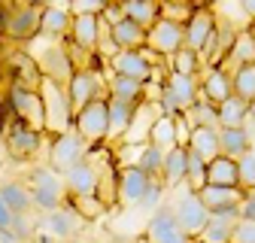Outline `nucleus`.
Returning a JSON list of instances; mask_svg holds the SVG:
<instances>
[{"instance_id": "nucleus-1", "label": "nucleus", "mask_w": 255, "mask_h": 243, "mask_svg": "<svg viewBox=\"0 0 255 243\" xmlns=\"http://www.w3.org/2000/svg\"><path fill=\"white\" fill-rule=\"evenodd\" d=\"M40 98H43V110H46V134L49 137H61L76 128V113L70 107V95L64 85L43 76Z\"/></svg>"}, {"instance_id": "nucleus-2", "label": "nucleus", "mask_w": 255, "mask_h": 243, "mask_svg": "<svg viewBox=\"0 0 255 243\" xmlns=\"http://www.w3.org/2000/svg\"><path fill=\"white\" fill-rule=\"evenodd\" d=\"M30 195H34V210H40L43 216L67 207V186H64V176L58 170H52L49 164H40L30 170L27 176Z\"/></svg>"}, {"instance_id": "nucleus-3", "label": "nucleus", "mask_w": 255, "mask_h": 243, "mask_svg": "<svg viewBox=\"0 0 255 243\" xmlns=\"http://www.w3.org/2000/svg\"><path fill=\"white\" fill-rule=\"evenodd\" d=\"M173 213H176L179 225L188 231V237H195V240H201V234L207 231V225L213 219V213L207 210V204L201 201V195L191 192L188 186L176 189V195H173Z\"/></svg>"}, {"instance_id": "nucleus-4", "label": "nucleus", "mask_w": 255, "mask_h": 243, "mask_svg": "<svg viewBox=\"0 0 255 243\" xmlns=\"http://www.w3.org/2000/svg\"><path fill=\"white\" fill-rule=\"evenodd\" d=\"M82 161H88V143L82 140V134L76 128L61 137H52V143H49V167L52 170H58L64 176L73 167H79Z\"/></svg>"}, {"instance_id": "nucleus-5", "label": "nucleus", "mask_w": 255, "mask_h": 243, "mask_svg": "<svg viewBox=\"0 0 255 243\" xmlns=\"http://www.w3.org/2000/svg\"><path fill=\"white\" fill-rule=\"evenodd\" d=\"M34 58H37V67H40V73H43L46 79H52V82H58V85H64V88L73 82V76H76V64H73V58H70L67 46L49 43V46L40 49Z\"/></svg>"}, {"instance_id": "nucleus-6", "label": "nucleus", "mask_w": 255, "mask_h": 243, "mask_svg": "<svg viewBox=\"0 0 255 243\" xmlns=\"http://www.w3.org/2000/svg\"><path fill=\"white\" fill-rule=\"evenodd\" d=\"M146 243H198L195 237H188V231L179 225L173 207H158L149 222H146Z\"/></svg>"}, {"instance_id": "nucleus-7", "label": "nucleus", "mask_w": 255, "mask_h": 243, "mask_svg": "<svg viewBox=\"0 0 255 243\" xmlns=\"http://www.w3.org/2000/svg\"><path fill=\"white\" fill-rule=\"evenodd\" d=\"M43 9H46V3H12L9 24H6V37L12 43H30L40 34Z\"/></svg>"}, {"instance_id": "nucleus-8", "label": "nucleus", "mask_w": 255, "mask_h": 243, "mask_svg": "<svg viewBox=\"0 0 255 243\" xmlns=\"http://www.w3.org/2000/svg\"><path fill=\"white\" fill-rule=\"evenodd\" d=\"M76 131L82 134V140L91 143H107L110 140V98L94 101L91 107H85L76 116Z\"/></svg>"}, {"instance_id": "nucleus-9", "label": "nucleus", "mask_w": 255, "mask_h": 243, "mask_svg": "<svg viewBox=\"0 0 255 243\" xmlns=\"http://www.w3.org/2000/svg\"><path fill=\"white\" fill-rule=\"evenodd\" d=\"M67 95H70V107L73 113L79 116L85 107H91L94 101H101V98H110L104 95V76L98 67H88V70H76L73 82L67 85Z\"/></svg>"}, {"instance_id": "nucleus-10", "label": "nucleus", "mask_w": 255, "mask_h": 243, "mask_svg": "<svg viewBox=\"0 0 255 243\" xmlns=\"http://www.w3.org/2000/svg\"><path fill=\"white\" fill-rule=\"evenodd\" d=\"M216 24H219V18H216L213 3H198L195 15L185 21V49L204 55L210 40H213V34H216Z\"/></svg>"}, {"instance_id": "nucleus-11", "label": "nucleus", "mask_w": 255, "mask_h": 243, "mask_svg": "<svg viewBox=\"0 0 255 243\" xmlns=\"http://www.w3.org/2000/svg\"><path fill=\"white\" fill-rule=\"evenodd\" d=\"M9 107L15 113L18 122H24L27 128L34 131H46V110H43V98L40 91H30V88H9Z\"/></svg>"}, {"instance_id": "nucleus-12", "label": "nucleus", "mask_w": 255, "mask_h": 243, "mask_svg": "<svg viewBox=\"0 0 255 243\" xmlns=\"http://www.w3.org/2000/svg\"><path fill=\"white\" fill-rule=\"evenodd\" d=\"M146 49H152L155 55H161V58H173L176 52L185 49V24L179 21H170L161 15V21H158L152 30H149V43Z\"/></svg>"}, {"instance_id": "nucleus-13", "label": "nucleus", "mask_w": 255, "mask_h": 243, "mask_svg": "<svg viewBox=\"0 0 255 243\" xmlns=\"http://www.w3.org/2000/svg\"><path fill=\"white\" fill-rule=\"evenodd\" d=\"M152 182L155 179L149 173H143L137 164L119 167V204H125V207H140L146 201L149 189H152Z\"/></svg>"}, {"instance_id": "nucleus-14", "label": "nucleus", "mask_w": 255, "mask_h": 243, "mask_svg": "<svg viewBox=\"0 0 255 243\" xmlns=\"http://www.w3.org/2000/svg\"><path fill=\"white\" fill-rule=\"evenodd\" d=\"M201 98L213 107H222L234 98V73L228 67H207L201 79Z\"/></svg>"}, {"instance_id": "nucleus-15", "label": "nucleus", "mask_w": 255, "mask_h": 243, "mask_svg": "<svg viewBox=\"0 0 255 243\" xmlns=\"http://www.w3.org/2000/svg\"><path fill=\"white\" fill-rule=\"evenodd\" d=\"M110 67H113L116 76L137 79V82H143V85L155 76V64L143 55V49H140V52H116V55L110 58Z\"/></svg>"}, {"instance_id": "nucleus-16", "label": "nucleus", "mask_w": 255, "mask_h": 243, "mask_svg": "<svg viewBox=\"0 0 255 243\" xmlns=\"http://www.w3.org/2000/svg\"><path fill=\"white\" fill-rule=\"evenodd\" d=\"M82 222H85V219L67 204V207L49 213V216H43V219H40V228H43L52 240H70V237H76V234L82 231Z\"/></svg>"}, {"instance_id": "nucleus-17", "label": "nucleus", "mask_w": 255, "mask_h": 243, "mask_svg": "<svg viewBox=\"0 0 255 243\" xmlns=\"http://www.w3.org/2000/svg\"><path fill=\"white\" fill-rule=\"evenodd\" d=\"M40 131L34 128H27L24 122H12V128L6 131V152L15 158V161H27V158H34L37 152H40Z\"/></svg>"}, {"instance_id": "nucleus-18", "label": "nucleus", "mask_w": 255, "mask_h": 243, "mask_svg": "<svg viewBox=\"0 0 255 243\" xmlns=\"http://www.w3.org/2000/svg\"><path fill=\"white\" fill-rule=\"evenodd\" d=\"M64 186H67V198H73V201L94 198V195H98V189H101V176H98L94 161H82L70 173H64Z\"/></svg>"}, {"instance_id": "nucleus-19", "label": "nucleus", "mask_w": 255, "mask_h": 243, "mask_svg": "<svg viewBox=\"0 0 255 243\" xmlns=\"http://www.w3.org/2000/svg\"><path fill=\"white\" fill-rule=\"evenodd\" d=\"M70 30H73V12L70 3H46L43 9V24H40V34L55 40H70Z\"/></svg>"}, {"instance_id": "nucleus-20", "label": "nucleus", "mask_w": 255, "mask_h": 243, "mask_svg": "<svg viewBox=\"0 0 255 243\" xmlns=\"http://www.w3.org/2000/svg\"><path fill=\"white\" fill-rule=\"evenodd\" d=\"M9 76H12L15 88L40 91V85H43V73L37 67V58L34 55H24V52H12V58H9Z\"/></svg>"}, {"instance_id": "nucleus-21", "label": "nucleus", "mask_w": 255, "mask_h": 243, "mask_svg": "<svg viewBox=\"0 0 255 243\" xmlns=\"http://www.w3.org/2000/svg\"><path fill=\"white\" fill-rule=\"evenodd\" d=\"M198 195H201V201L207 204V210L213 213V216H222V213H240V207L246 201L243 189H216V186H207Z\"/></svg>"}, {"instance_id": "nucleus-22", "label": "nucleus", "mask_w": 255, "mask_h": 243, "mask_svg": "<svg viewBox=\"0 0 255 243\" xmlns=\"http://www.w3.org/2000/svg\"><path fill=\"white\" fill-rule=\"evenodd\" d=\"M113 43L119 52H140L149 43V30L131 18H122L119 24H113Z\"/></svg>"}, {"instance_id": "nucleus-23", "label": "nucleus", "mask_w": 255, "mask_h": 243, "mask_svg": "<svg viewBox=\"0 0 255 243\" xmlns=\"http://www.w3.org/2000/svg\"><path fill=\"white\" fill-rule=\"evenodd\" d=\"M188 152L201 155L207 164H213L216 158H222V134L216 128H195L188 134Z\"/></svg>"}, {"instance_id": "nucleus-24", "label": "nucleus", "mask_w": 255, "mask_h": 243, "mask_svg": "<svg viewBox=\"0 0 255 243\" xmlns=\"http://www.w3.org/2000/svg\"><path fill=\"white\" fill-rule=\"evenodd\" d=\"M70 43H76L82 52H94L101 46V15H73Z\"/></svg>"}, {"instance_id": "nucleus-25", "label": "nucleus", "mask_w": 255, "mask_h": 243, "mask_svg": "<svg viewBox=\"0 0 255 243\" xmlns=\"http://www.w3.org/2000/svg\"><path fill=\"white\" fill-rule=\"evenodd\" d=\"M134 116H137V104H125V101L110 98V140L107 143H116V140L125 143L128 131L134 125Z\"/></svg>"}, {"instance_id": "nucleus-26", "label": "nucleus", "mask_w": 255, "mask_h": 243, "mask_svg": "<svg viewBox=\"0 0 255 243\" xmlns=\"http://www.w3.org/2000/svg\"><path fill=\"white\" fill-rule=\"evenodd\" d=\"M155 107H158V104H140V107H137L134 125H131V131H128L125 143H131V146H137V149L149 143V137H152V128H155L158 116H161V113L155 116Z\"/></svg>"}, {"instance_id": "nucleus-27", "label": "nucleus", "mask_w": 255, "mask_h": 243, "mask_svg": "<svg viewBox=\"0 0 255 243\" xmlns=\"http://www.w3.org/2000/svg\"><path fill=\"white\" fill-rule=\"evenodd\" d=\"M122 9H125V18L143 24L146 30H152L161 21V0H122Z\"/></svg>"}, {"instance_id": "nucleus-28", "label": "nucleus", "mask_w": 255, "mask_h": 243, "mask_svg": "<svg viewBox=\"0 0 255 243\" xmlns=\"http://www.w3.org/2000/svg\"><path fill=\"white\" fill-rule=\"evenodd\" d=\"M207 182L216 189H240V164L234 158H216L207 167Z\"/></svg>"}, {"instance_id": "nucleus-29", "label": "nucleus", "mask_w": 255, "mask_h": 243, "mask_svg": "<svg viewBox=\"0 0 255 243\" xmlns=\"http://www.w3.org/2000/svg\"><path fill=\"white\" fill-rule=\"evenodd\" d=\"M0 195L3 201L9 204V210L15 216H30V210H34V195H30V186L21 179H9L0 186Z\"/></svg>"}, {"instance_id": "nucleus-30", "label": "nucleus", "mask_w": 255, "mask_h": 243, "mask_svg": "<svg viewBox=\"0 0 255 243\" xmlns=\"http://www.w3.org/2000/svg\"><path fill=\"white\" fill-rule=\"evenodd\" d=\"M252 27H255V24H252ZM252 27H249V30H240V37H237V43H234L228 61L222 64V67H228L231 73H237V70L255 64V30H252Z\"/></svg>"}, {"instance_id": "nucleus-31", "label": "nucleus", "mask_w": 255, "mask_h": 243, "mask_svg": "<svg viewBox=\"0 0 255 243\" xmlns=\"http://www.w3.org/2000/svg\"><path fill=\"white\" fill-rule=\"evenodd\" d=\"M237 222H240V213H222V216H213L198 243H231L234 231H237Z\"/></svg>"}, {"instance_id": "nucleus-32", "label": "nucleus", "mask_w": 255, "mask_h": 243, "mask_svg": "<svg viewBox=\"0 0 255 243\" xmlns=\"http://www.w3.org/2000/svg\"><path fill=\"white\" fill-rule=\"evenodd\" d=\"M188 182V149L176 146L167 152V161H164V186L179 189Z\"/></svg>"}, {"instance_id": "nucleus-33", "label": "nucleus", "mask_w": 255, "mask_h": 243, "mask_svg": "<svg viewBox=\"0 0 255 243\" xmlns=\"http://www.w3.org/2000/svg\"><path fill=\"white\" fill-rule=\"evenodd\" d=\"M179 140H182V137H179V119L158 116L155 128H152V137H149V143H152V146H158V149H164V152H170V149L182 146Z\"/></svg>"}, {"instance_id": "nucleus-34", "label": "nucleus", "mask_w": 255, "mask_h": 243, "mask_svg": "<svg viewBox=\"0 0 255 243\" xmlns=\"http://www.w3.org/2000/svg\"><path fill=\"white\" fill-rule=\"evenodd\" d=\"M219 134H222V155L234 158V161L249 155L252 146H255V140L246 134V128H231V131H219Z\"/></svg>"}, {"instance_id": "nucleus-35", "label": "nucleus", "mask_w": 255, "mask_h": 243, "mask_svg": "<svg viewBox=\"0 0 255 243\" xmlns=\"http://www.w3.org/2000/svg\"><path fill=\"white\" fill-rule=\"evenodd\" d=\"M107 95H110V98H116V101L137 104V107H140V101H143V95H146V85H143V82H137V79H128V76H116V73H113Z\"/></svg>"}, {"instance_id": "nucleus-36", "label": "nucleus", "mask_w": 255, "mask_h": 243, "mask_svg": "<svg viewBox=\"0 0 255 243\" xmlns=\"http://www.w3.org/2000/svg\"><path fill=\"white\" fill-rule=\"evenodd\" d=\"M249 119V104L240 101L237 95L231 101H225L219 107V131H231V128H243Z\"/></svg>"}, {"instance_id": "nucleus-37", "label": "nucleus", "mask_w": 255, "mask_h": 243, "mask_svg": "<svg viewBox=\"0 0 255 243\" xmlns=\"http://www.w3.org/2000/svg\"><path fill=\"white\" fill-rule=\"evenodd\" d=\"M164 85L173 91V95L182 101V107H185V113L195 107L201 98H198V79H191V76H182V73H167V79H164Z\"/></svg>"}, {"instance_id": "nucleus-38", "label": "nucleus", "mask_w": 255, "mask_h": 243, "mask_svg": "<svg viewBox=\"0 0 255 243\" xmlns=\"http://www.w3.org/2000/svg\"><path fill=\"white\" fill-rule=\"evenodd\" d=\"M164 161H167V152L158 149V146H152V143H146V146H140V155H137L134 164L143 173H149L152 179H158V176L164 179Z\"/></svg>"}, {"instance_id": "nucleus-39", "label": "nucleus", "mask_w": 255, "mask_h": 243, "mask_svg": "<svg viewBox=\"0 0 255 243\" xmlns=\"http://www.w3.org/2000/svg\"><path fill=\"white\" fill-rule=\"evenodd\" d=\"M185 122H188L191 131H195V128H216L219 131V107H213L210 101L201 98L195 107L185 113Z\"/></svg>"}, {"instance_id": "nucleus-40", "label": "nucleus", "mask_w": 255, "mask_h": 243, "mask_svg": "<svg viewBox=\"0 0 255 243\" xmlns=\"http://www.w3.org/2000/svg\"><path fill=\"white\" fill-rule=\"evenodd\" d=\"M216 12H219V21H225L237 30H249L252 27V18L246 15V6L243 0H225V3H213Z\"/></svg>"}, {"instance_id": "nucleus-41", "label": "nucleus", "mask_w": 255, "mask_h": 243, "mask_svg": "<svg viewBox=\"0 0 255 243\" xmlns=\"http://www.w3.org/2000/svg\"><path fill=\"white\" fill-rule=\"evenodd\" d=\"M207 70L204 67V55L198 52H191V49H182L170 58V73H182V76H191V79H198V73Z\"/></svg>"}, {"instance_id": "nucleus-42", "label": "nucleus", "mask_w": 255, "mask_h": 243, "mask_svg": "<svg viewBox=\"0 0 255 243\" xmlns=\"http://www.w3.org/2000/svg\"><path fill=\"white\" fill-rule=\"evenodd\" d=\"M207 161L201 158V155H195V152H188V182L185 186L191 189V192H204L210 182H207Z\"/></svg>"}, {"instance_id": "nucleus-43", "label": "nucleus", "mask_w": 255, "mask_h": 243, "mask_svg": "<svg viewBox=\"0 0 255 243\" xmlns=\"http://www.w3.org/2000/svg\"><path fill=\"white\" fill-rule=\"evenodd\" d=\"M234 95L240 101H246V104L255 101V64H249V67L234 73Z\"/></svg>"}, {"instance_id": "nucleus-44", "label": "nucleus", "mask_w": 255, "mask_h": 243, "mask_svg": "<svg viewBox=\"0 0 255 243\" xmlns=\"http://www.w3.org/2000/svg\"><path fill=\"white\" fill-rule=\"evenodd\" d=\"M70 207L79 213L82 219H98L101 213H104V201L94 195V198H79V201H70Z\"/></svg>"}, {"instance_id": "nucleus-45", "label": "nucleus", "mask_w": 255, "mask_h": 243, "mask_svg": "<svg viewBox=\"0 0 255 243\" xmlns=\"http://www.w3.org/2000/svg\"><path fill=\"white\" fill-rule=\"evenodd\" d=\"M237 164H240V189H243L246 195L255 192V152L243 155Z\"/></svg>"}, {"instance_id": "nucleus-46", "label": "nucleus", "mask_w": 255, "mask_h": 243, "mask_svg": "<svg viewBox=\"0 0 255 243\" xmlns=\"http://www.w3.org/2000/svg\"><path fill=\"white\" fill-rule=\"evenodd\" d=\"M110 6V0H73L70 12L73 15H104Z\"/></svg>"}, {"instance_id": "nucleus-47", "label": "nucleus", "mask_w": 255, "mask_h": 243, "mask_svg": "<svg viewBox=\"0 0 255 243\" xmlns=\"http://www.w3.org/2000/svg\"><path fill=\"white\" fill-rule=\"evenodd\" d=\"M34 228H37V225H34V219H30V216H15V222H12V228H9V231L24 243L30 234H34Z\"/></svg>"}, {"instance_id": "nucleus-48", "label": "nucleus", "mask_w": 255, "mask_h": 243, "mask_svg": "<svg viewBox=\"0 0 255 243\" xmlns=\"http://www.w3.org/2000/svg\"><path fill=\"white\" fill-rule=\"evenodd\" d=\"M231 243H255V222H243V219H240Z\"/></svg>"}, {"instance_id": "nucleus-49", "label": "nucleus", "mask_w": 255, "mask_h": 243, "mask_svg": "<svg viewBox=\"0 0 255 243\" xmlns=\"http://www.w3.org/2000/svg\"><path fill=\"white\" fill-rule=\"evenodd\" d=\"M15 222V213L9 210V204L3 201V195H0V231H9Z\"/></svg>"}, {"instance_id": "nucleus-50", "label": "nucleus", "mask_w": 255, "mask_h": 243, "mask_svg": "<svg viewBox=\"0 0 255 243\" xmlns=\"http://www.w3.org/2000/svg\"><path fill=\"white\" fill-rule=\"evenodd\" d=\"M240 219H243V222H255V192L246 195V201H243V207H240Z\"/></svg>"}, {"instance_id": "nucleus-51", "label": "nucleus", "mask_w": 255, "mask_h": 243, "mask_svg": "<svg viewBox=\"0 0 255 243\" xmlns=\"http://www.w3.org/2000/svg\"><path fill=\"white\" fill-rule=\"evenodd\" d=\"M12 3H0V37H6V24H9Z\"/></svg>"}, {"instance_id": "nucleus-52", "label": "nucleus", "mask_w": 255, "mask_h": 243, "mask_svg": "<svg viewBox=\"0 0 255 243\" xmlns=\"http://www.w3.org/2000/svg\"><path fill=\"white\" fill-rule=\"evenodd\" d=\"M0 243H21L12 231H0Z\"/></svg>"}, {"instance_id": "nucleus-53", "label": "nucleus", "mask_w": 255, "mask_h": 243, "mask_svg": "<svg viewBox=\"0 0 255 243\" xmlns=\"http://www.w3.org/2000/svg\"><path fill=\"white\" fill-rule=\"evenodd\" d=\"M249 119H252V122H255V101H252V104H249Z\"/></svg>"}, {"instance_id": "nucleus-54", "label": "nucleus", "mask_w": 255, "mask_h": 243, "mask_svg": "<svg viewBox=\"0 0 255 243\" xmlns=\"http://www.w3.org/2000/svg\"><path fill=\"white\" fill-rule=\"evenodd\" d=\"M252 30H255V27H252Z\"/></svg>"}]
</instances>
